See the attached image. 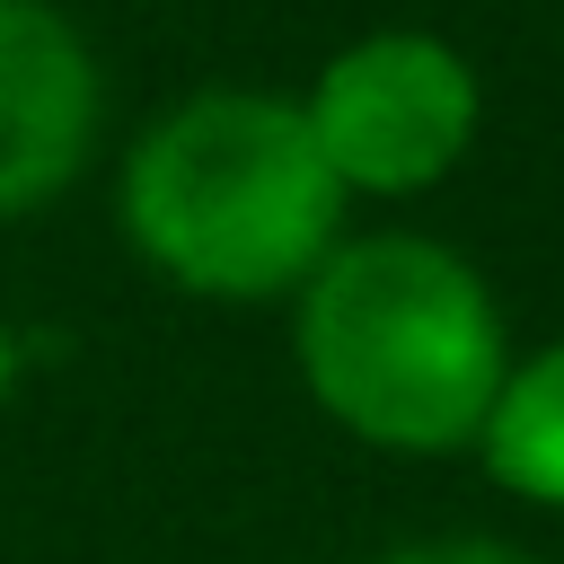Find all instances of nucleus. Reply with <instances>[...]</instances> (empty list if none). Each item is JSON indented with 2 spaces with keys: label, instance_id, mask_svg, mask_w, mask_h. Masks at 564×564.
<instances>
[{
  "label": "nucleus",
  "instance_id": "obj_1",
  "mask_svg": "<svg viewBox=\"0 0 564 564\" xmlns=\"http://www.w3.org/2000/svg\"><path fill=\"white\" fill-rule=\"evenodd\" d=\"M502 308L467 256L432 238L326 247L300 282L308 397L379 449H467L502 388Z\"/></svg>",
  "mask_w": 564,
  "mask_h": 564
},
{
  "label": "nucleus",
  "instance_id": "obj_2",
  "mask_svg": "<svg viewBox=\"0 0 564 564\" xmlns=\"http://www.w3.org/2000/svg\"><path fill=\"white\" fill-rule=\"evenodd\" d=\"M344 220V176L326 167L300 106L256 88H212L159 115L123 167L132 247L203 300H273L317 273Z\"/></svg>",
  "mask_w": 564,
  "mask_h": 564
},
{
  "label": "nucleus",
  "instance_id": "obj_3",
  "mask_svg": "<svg viewBox=\"0 0 564 564\" xmlns=\"http://www.w3.org/2000/svg\"><path fill=\"white\" fill-rule=\"evenodd\" d=\"M308 132L326 150V167L344 176V194H414L432 176H449L476 141V70L458 44L388 26L344 44L317 88H308Z\"/></svg>",
  "mask_w": 564,
  "mask_h": 564
},
{
  "label": "nucleus",
  "instance_id": "obj_4",
  "mask_svg": "<svg viewBox=\"0 0 564 564\" xmlns=\"http://www.w3.org/2000/svg\"><path fill=\"white\" fill-rule=\"evenodd\" d=\"M97 141V62L44 0H0V220L53 203Z\"/></svg>",
  "mask_w": 564,
  "mask_h": 564
},
{
  "label": "nucleus",
  "instance_id": "obj_5",
  "mask_svg": "<svg viewBox=\"0 0 564 564\" xmlns=\"http://www.w3.org/2000/svg\"><path fill=\"white\" fill-rule=\"evenodd\" d=\"M476 449L494 467V485H511L520 502H555L564 511V344L502 361V388L476 423Z\"/></svg>",
  "mask_w": 564,
  "mask_h": 564
},
{
  "label": "nucleus",
  "instance_id": "obj_6",
  "mask_svg": "<svg viewBox=\"0 0 564 564\" xmlns=\"http://www.w3.org/2000/svg\"><path fill=\"white\" fill-rule=\"evenodd\" d=\"M379 564H538V555H520L502 538H423V546H397Z\"/></svg>",
  "mask_w": 564,
  "mask_h": 564
},
{
  "label": "nucleus",
  "instance_id": "obj_7",
  "mask_svg": "<svg viewBox=\"0 0 564 564\" xmlns=\"http://www.w3.org/2000/svg\"><path fill=\"white\" fill-rule=\"evenodd\" d=\"M9 388H18V335L0 326V397H9Z\"/></svg>",
  "mask_w": 564,
  "mask_h": 564
}]
</instances>
